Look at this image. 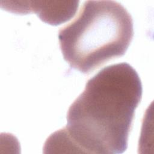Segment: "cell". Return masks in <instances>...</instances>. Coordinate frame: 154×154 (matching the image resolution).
<instances>
[{
    "instance_id": "obj_1",
    "label": "cell",
    "mask_w": 154,
    "mask_h": 154,
    "mask_svg": "<svg viewBox=\"0 0 154 154\" xmlns=\"http://www.w3.org/2000/svg\"><path fill=\"white\" fill-rule=\"evenodd\" d=\"M143 88L136 70L121 63L90 78L69 108L67 125L47 139V149L117 154L128 147L135 111Z\"/></svg>"
},
{
    "instance_id": "obj_2",
    "label": "cell",
    "mask_w": 154,
    "mask_h": 154,
    "mask_svg": "<svg viewBox=\"0 0 154 154\" xmlns=\"http://www.w3.org/2000/svg\"><path fill=\"white\" fill-rule=\"evenodd\" d=\"M134 36L132 18L114 1H87L76 17L61 28L60 46L70 66L88 74L123 56Z\"/></svg>"
},
{
    "instance_id": "obj_3",
    "label": "cell",
    "mask_w": 154,
    "mask_h": 154,
    "mask_svg": "<svg viewBox=\"0 0 154 154\" xmlns=\"http://www.w3.org/2000/svg\"><path fill=\"white\" fill-rule=\"evenodd\" d=\"M5 2L1 5L5 10L16 14L34 12L40 19L52 25H57L70 20L75 14L78 1H34L32 5L18 4L16 2Z\"/></svg>"
}]
</instances>
